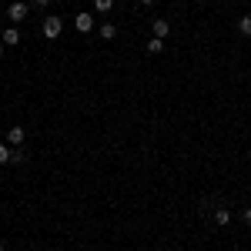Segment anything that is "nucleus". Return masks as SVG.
<instances>
[{"mask_svg": "<svg viewBox=\"0 0 251 251\" xmlns=\"http://www.w3.org/2000/svg\"><path fill=\"white\" fill-rule=\"evenodd\" d=\"M60 27H64V24H60V17H47L44 20V37H60Z\"/></svg>", "mask_w": 251, "mask_h": 251, "instance_id": "1", "label": "nucleus"}, {"mask_svg": "<svg viewBox=\"0 0 251 251\" xmlns=\"http://www.w3.org/2000/svg\"><path fill=\"white\" fill-rule=\"evenodd\" d=\"M3 44H7V47H17L20 44V30L17 27H7V30H3Z\"/></svg>", "mask_w": 251, "mask_h": 251, "instance_id": "2", "label": "nucleus"}, {"mask_svg": "<svg viewBox=\"0 0 251 251\" xmlns=\"http://www.w3.org/2000/svg\"><path fill=\"white\" fill-rule=\"evenodd\" d=\"M91 24H94L91 14H77V17H74V27H77L80 34H87V30H91Z\"/></svg>", "mask_w": 251, "mask_h": 251, "instance_id": "3", "label": "nucleus"}, {"mask_svg": "<svg viewBox=\"0 0 251 251\" xmlns=\"http://www.w3.org/2000/svg\"><path fill=\"white\" fill-rule=\"evenodd\" d=\"M154 37H171V24H168V20H154Z\"/></svg>", "mask_w": 251, "mask_h": 251, "instance_id": "4", "label": "nucleus"}, {"mask_svg": "<svg viewBox=\"0 0 251 251\" xmlns=\"http://www.w3.org/2000/svg\"><path fill=\"white\" fill-rule=\"evenodd\" d=\"M27 17V3H10V20H24Z\"/></svg>", "mask_w": 251, "mask_h": 251, "instance_id": "5", "label": "nucleus"}, {"mask_svg": "<svg viewBox=\"0 0 251 251\" xmlns=\"http://www.w3.org/2000/svg\"><path fill=\"white\" fill-rule=\"evenodd\" d=\"M7 144H24V127H10L7 131Z\"/></svg>", "mask_w": 251, "mask_h": 251, "instance_id": "6", "label": "nucleus"}, {"mask_svg": "<svg viewBox=\"0 0 251 251\" xmlns=\"http://www.w3.org/2000/svg\"><path fill=\"white\" fill-rule=\"evenodd\" d=\"M144 47H148V54H161V50H164V40H161V37H151Z\"/></svg>", "mask_w": 251, "mask_h": 251, "instance_id": "7", "label": "nucleus"}, {"mask_svg": "<svg viewBox=\"0 0 251 251\" xmlns=\"http://www.w3.org/2000/svg\"><path fill=\"white\" fill-rule=\"evenodd\" d=\"M214 221H218V225H228V221H231V211H228V208H218V211H214Z\"/></svg>", "mask_w": 251, "mask_h": 251, "instance_id": "8", "label": "nucleus"}, {"mask_svg": "<svg viewBox=\"0 0 251 251\" xmlns=\"http://www.w3.org/2000/svg\"><path fill=\"white\" fill-rule=\"evenodd\" d=\"M100 37H104V40H114L117 37V27H114V24H104V27H100Z\"/></svg>", "mask_w": 251, "mask_h": 251, "instance_id": "9", "label": "nucleus"}, {"mask_svg": "<svg viewBox=\"0 0 251 251\" xmlns=\"http://www.w3.org/2000/svg\"><path fill=\"white\" fill-rule=\"evenodd\" d=\"M238 30H241V34H248V37H251V17H241V20H238Z\"/></svg>", "mask_w": 251, "mask_h": 251, "instance_id": "10", "label": "nucleus"}, {"mask_svg": "<svg viewBox=\"0 0 251 251\" xmlns=\"http://www.w3.org/2000/svg\"><path fill=\"white\" fill-rule=\"evenodd\" d=\"M94 7H97V10H100V14H107V10L114 7V0H94Z\"/></svg>", "mask_w": 251, "mask_h": 251, "instance_id": "11", "label": "nucleus"}, {"mask_svg": "<svg viewBox=\"0 0 251 251\" xmlns=\"http://www.w3.org/2000/svg\"><path fill=\"white\" fill-rule=\"evenodd\" d=\"M10 154H14V151H10V144H0V164H7Z\"/></svg>", "mask_w": 251, "mask_h": 251, "instance_id": "12", "label": "nucleus"}, {"mask_svg": "<svg viewBox=\"0 0 251 251\" xmlns=\"http://www.w3.org/2000/svg\"><path fill=\"white\" fill-rule=\"evenodd\" d=\"M245 221H248V225H251V208H245Z\"/></svg>", "mask_w": 251, "mask_h": 251, "instance_id": "13", "label": "nucleus"}, {"mask_svg": "<svg viewBox=\"0 0 251 251\" xmlns=\"http://www.w3.org/2000/svg\"><path fill=\"white\" fill-rule=\"evenodd\" d=\"M3 47H7V44H0V57H3Z\"/></svg>", "mask_w": 251, "mask_h": 251, "instance_id": "14", "label": "nucleus"}, {"mask_svg": "<svg viewBox=\"0 0 251 251\" xmlns=\"http://www.w3.org/2000/svg\"><path fill=\"white\" fill-rule=\"evenodd\" d=\"M141 3H154V0H141Z\"/></svg>", "mask_w": 251, "mask_h": 251, "instance_id": "15", "label": "nucleus"}, {"mask_svg": "<svg viewBox=\"0 0 251 251\" xmlns=\"http://www.w3.org/2000/svg\"><path fill=\"white\" fill-rule=\"evenodd\" d=\"M0 251H3V245H0Z\"/></svg>", "mask_w": 251, "mask_h": 251, "instance_id": "16", "label": "nucleus"}]
</instances>
